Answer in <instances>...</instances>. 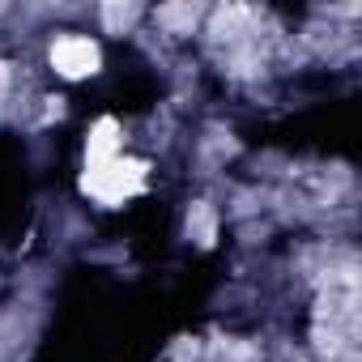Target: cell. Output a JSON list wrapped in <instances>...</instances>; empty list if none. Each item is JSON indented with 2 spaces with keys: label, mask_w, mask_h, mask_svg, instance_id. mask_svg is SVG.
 I'll use <instances>...</instances> for the list:
<instances>
[{
  "label": "cell",
  "mask_w": 362,
  "mask_h": 362,
  "mask_svg": "<svg viewBox=\"0 0 362 362\" xmlns=\"http://www.w3.org/2000/svg\"><path fill=\"white\" fill-rule=\"evenodd\" d=\"M315 337H320V349L328 358L354 354V341H358V290H354V277L349 273L337 286H328V298L320 303Z\"/></svg>",
  "instance_id": "1"
},
{
  "label": "cell",
  "mask_w": 362,
  "mask_h": 362,
  "mask_svg": "<svg viewBox=\"0 0 362 362\" xmlns=\"http://www.w3.org/2000/svg\"><path fill=\"white\" fill-rule=\"evenodd\" d=\"M145 170L149 166L136 162V158H111L103 166H86L81 192L94 197V201H103V205H124L128 197H136L145 188Z\"/></svg>",
  "instance_id": "2"
},
{
  "label": "cell",
  "mask_w": 362,
  "mask_h": 362,
  "mask_svg": "<svg viewBox=\"0 0 362 362\" xmlns=\"http://www.w3.org/2000/svg\"><path fill=\"white\" fill-rule=\"evenodd\" d=\"M98 60H103L98 43L81 39V35H69L52 47V64H56L60 77H90V73H98Z\"/></svg>",
  "instance_id": "3"
},
{
  "label": "cell",
  "mask_w": 362,
  "mask_h": 362,
  "mask_svg": "<svg viewBox=\"0 0 362 362\" xmlns=\"http://www.w3.org/2000/svg\"><path fill=\"white\" fill-rule=\"evenodd\" d=\"M119 158V124L111 115H103L94 128H90V141H86V166H103Z\"/></svg>",
  "instance_id": "4"
},
{
  "label": "cell",
  "mask_w": 362,
  "mask_h": 362,
  "mask_svg": "<svg viewBox=\"0 0 362 362\" xmlns=\"http://www.w3.org/2000/svg\"><path fill=\"white\" fill-rule=\"evenodd\" d=\"M158 22H166L170 30H188L197 22V5H162L158 9Z\"/></svg>",
  "instance_id": "5"
},
{
  "label": "cell",
  "mask_w": 362,
  "mask_h": 362,
  "mask_svg": "<svg viewBox=\"0 0 362 362\" xmlns=\"http://www.w3.org/2000/svg\"><path fill=\"white\" fill-rule=\"evenodd\" d=\"M132 18H136V5H103V22L111 30H124Z\"/></svg>",
  "instance_id": "6"
},
{
  "label": "cell",
  "mask_w": 362,
  "mask_h": 362,
  "mask_svg": "<svg viewBox=\"0 0 362 362\" xmlns=\"http://www.w3.org/2000/svg\"><path fill=\"white\" fill-rule=\"evenodd\" d=\"M188 226H197L201 243H214V218H209V209H205V205L197 209V218H188Z\"/></svg>",
  "instance_id": "7"
},
{
  "label": "cell",
  "mask_w": 362,
  "mask_h": 362,
  "mask_svg": "<svg viewBox=\"0 0 362 362\" xmlns=\"http://www.w3.org/2000/svg\"><path fill=\"white\" fill-rule=\"evenodd\" d=\"M9 81V64H0V86H5Z\"/></svg>",
  "instance_id": "8"
}]
</instances>
